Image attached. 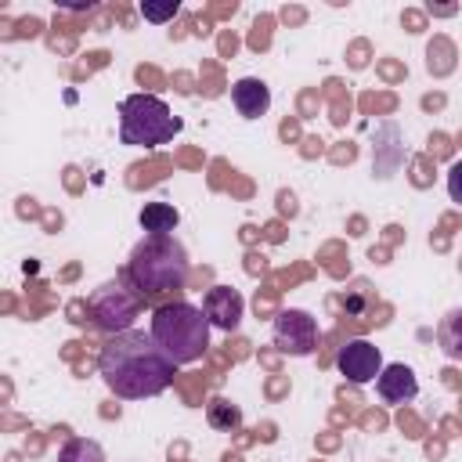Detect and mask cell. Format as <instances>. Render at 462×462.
<instances>
[{"label":"cell","mask_w":462,"mask_h":462,"mask_svg":"<svg viewBox=\"0 0 462 462\" xmlns=\"http://www.w3.org/2000/svg\"><path fill=\"white\" fill-rule=\"evenodd\" d=\"M274 346L292 354V357L314 354V346H318V321L307 310H296V307L282 310L274 318Z\"/></svg>","instance_id":"6"},{"label":"cell","mask_w":462,"mask_h":462,"mask_svg":"<svg viewBox=\"0 0 462 462\" xmlns=\"http://www.w3.org/2000/svg\"><path fill=\"white\" fill-rule=\"evenodd\" d=\"M126 278L141 296H162L188 282V253L173 235H148L126 260Z\"/></svg>","instance_id":"2"},{"label":"cell","mask_w":462,"mask_h":462,"mask_svg":"<svg viewBox=\"0 0 462 462\" xmlns=\"http://www.w3.org/2000/svg\"><path fill=\"white\" fill-rule=\"evenodd\" d=\"M448 195H451V202H458V206H462V159L448 170Z\"/></svg>","instance_id":"17"},{"label":"cell","mask_w":462,"mask_h":462,"mask_svg":"<svg viewBox=\"0 0 462 462\" xmlns=\"http://www.w3.org/2000/svg\"><path fill=\"white\" fill-rule=\"evenodd\" d=\"M206 422H209L213 430H220V433H231V430L242 426V411H238V404H231L227 397H213V401L206 404Z\"/></svg>","instance_id":"13"},{"label":"cell","mask_w":462,"mask_h":462,"mask_svg":"<svg viewBox=\"0 0 462 462\" xmlns=\"http://www.w3.org/2000/svg\"><path fill=\"white\" fill-rule=\"evenodd\" d=\"M97 372L105 386L123 401H144L173 383V357L155 343L152 332L130 328L112 336L97 354Z\"/></svg>","instance_id":"1"},{"label":"cell","mask_w":462,"mask_h":462,"mask_svg":"<svg viewBox=\"0 0 462 462\" xmlns=\"http://www.w3.org/2000/svg\"><path fill=\"white\" fill-rule=\"evenodd\" d=\"M177 11H180V4H177V0H173V4H166V7H155V4H141V14H144L148 22H170Z\"/></svg>","instance_id":"16"},{"label":"cell","mask_w":462,"mask_h":462,"mask_svg":"<svg viewBox=\"0 0 462 462\" xmlns=\"http://www.w3.org/2000/svg\"><path fill=\"white\" fill-rule=\"evenodd\" d=\"M202 314L209 318L213 328H220V332H235V328L242 325L245 300H242V292L231 289V285H213V289L206 292V300H202Z\"/></svg>","instance_id":"8"},{"label":"cell","mask_w":462,"mask_h":462,"mask_svg":"<svg viewBox=\"0 0 462 462\" xmlns=\"http://www.w3.org/2000/svg\"><path fill=\"white\" fill-rule=\"evenodd\" d=\"M437 343H440L444 357L462 361V310L444 314V321L437 325Z\"/></svg>","instance_id":"12"},{"label":"cell","mask_w":462,"mask_h":462,"mask_svg":"<svg viewBox=\"0 0 462 462\" xmlns=\"http://www.w3.org/2000/svg\"><path fill=\"white\" fill-rule=\"evenodd\" d=\"M58 462H105V451H101V444L90 440V437H72V440L61 444Z\"/></svg>","instance_id":"14"},{"label":"cell","mask_w":462,"mask_h":462,"mask_svg":"<svg viewBox=\"0 0 462 462\" xmlns=\"http://www.w3.org/2000/svg\"><path fill=\"white\" fill-rule=\"evenodd\" d=\"M343 310L354 314V318H365L372 310V292L368 289H354L350 296H343Z\"/></svg>","instance_id":"15"},{"label":"cell","mask_w":462,"mask_h":462,"mask_svg":"<svg viewBox=\"0 0 462 462\" xmlns=\"http://www.w3.org/2000/svg\"><path fill=\"white\" fill-rule=\"evenodd\" d=\"M336 368H339V375H346L350 383L365 386V383L379 379V372H383V354H379V346L368 343V339H346V346H339V354H336Z\"/></svg>","instance_id":"7"},{"label":"cell","mask_w":462,"mask_h":462,"mask_svg":"<svg viewBox=\"0 0 462 462\" xmlns=\"http://www.w3.org/2000/svg\"><path fill=\"white\" fill-rule=\"evenodd\" d=\"M148 332L173 357V365H195L209 350V318L191 303H162V307H155Z\"/></svg>","instance_id":"3"},{"label":"cell","mask_w":462,"mask_h":462,"mask_svg":"<svg viewBox=\"0 0 462 462\" xmlns=\"http://www.w3.org/2000/svg\"><path fill=\"white\" fill-rule=\"evenodd\" d=\"M141 227L148 231V235H170L177 224H180V213L170 206V202H144V209H141Z\"/></svg>","instance_id":"11"},{"label":"cell","mask_w":462,"mask_h":462,"mask_svg":"<svg viewBox=\"0 0 462 462\" xmlns=\"http://www.w3.org/2000/svg\"><path fill=\"white\" fill-rule=\"evenodd\" d=\"M375 393L386 401V404H404L419 393V383H415V372L408 365H386L375 379Z\"/></svg>","instance_id":"9"},{"label":"cell","mask_w":462,"mask_h":462,"mask_svg":"<svg viewBox=\"0 0 462 462\" xmlns=\"http://www.w3.org/2000/svg\"><path fill=\"white\" fill-rule=\"evenodd\" d=\"M180 134V119L155 94H130L119 105V141L134 148H159Z\"/></svg>","instance_id":"4"},{"label":"cell","mask_w":462,"mask_h":462,"mask_svg":"<svg viewBox=\"0 0 462 462\" xmlns=\"http://www.w3.org/2000/svg\"><path fill=\"white\" fill-rule=\"evenodd\" d=\"M231 101H235L238 116L260 119V116L271 108V87H267L263 79H256V76H245V79H238V83L231 87Z\"/></svg>","instance_id":"10"},{"label":"cell","mask_w":462,"mask_h":462,"mask_svg":"<svg viewBox=\"0 0 462 462\" xmlns=\"http://www.w3.org/2000/svg\"><path fill=\"white\" fill-rule=\"evenodd\" d=\"M137 310H141V292H137V289H126L123 282H108V285H101V289L90 296V314H94V321H97L101 328L116 332V336H119V332H130Z\"/></svg>","instance_id":"5"}]
</instances>
